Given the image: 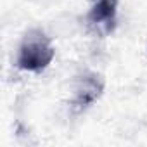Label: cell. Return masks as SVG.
<instances>
[{
    "label": "cell",
    "mask_w": 147,
    "mask_h": 147,
    "mask_svg": "<svg viewBox=\"0 0 147 147\" xmlns=\"http://www.w3.org/2000/svg\"><path fill=\"white\" fill-rule=\"evenodd\" d=\"M116 0H94V5L87 14V23L94 31L107 35L116 26Z\"/></svg>",
    "instance_id": "obj_3"
},
{
    "label": "cell",
    "mask_w": 147,
    "mask_h": 147,
    "mask_svg": "<svg viewBox=\"0 0 147 147\" xmlns=\"http://www.w3.org/2000/svg\"><path fill=\"white\" fill-rule=\"evenodd\" d=\"M54 55L55 50L49 36L42 30H31L21 42L18 54V67L23 71L40 73L52 62Z\"/></svg>",
    "instance_id": "obj_1"
},
{
    "label": "cell",
    "mask_w": 147,
    "mask_h": 147,
    "mask_svg": "<svg viewBox=\"0 0 147 147\" xmlns=\"http://www.w3.org/2000/svg\"><path fill=\"white\" fill-rule=\"evenodd\" d=\"M104 90V82L99 75L95 73H85L83 76H80L76 88H75V97H73V111L82 113L87 107H90L102 94Z\"/></svg>",
    "instance_id": "obj_2"
}]
</instances>
